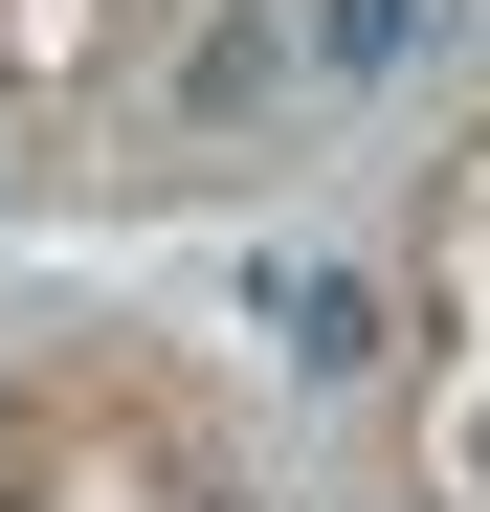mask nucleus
Masks as SVG:
<instances>
[{
  "label": "nucleus",
  "mask_w": 490,
  "mask_h": 512,
  "mask_svg": "<svg viewBox=\"0 0 490 512\" xmlns=\"http://www.w3.org/2000/svg\"><path fill=\"white\" fill-rule=\"evenodd\" d=\"M446 45V0H312V67H335V90H379V67H424Z\"/></svg>",
  "instance_id": "1"
}]
</instances>
